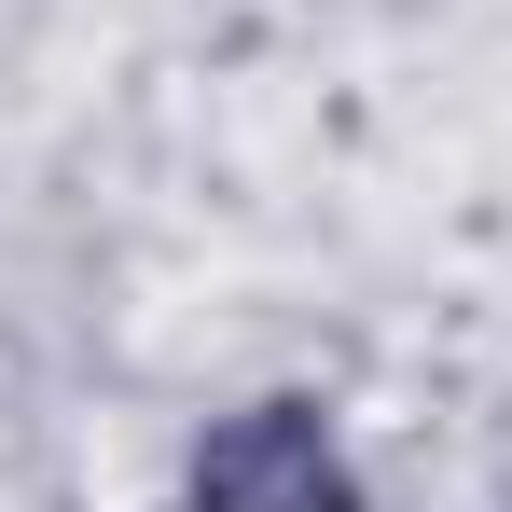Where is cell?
<instances>
[{
    "mask_svg": "<svg viewBox=\"0 0 512 512\" xmlns=\"http://www.w3.org/2000/svg\"><path fill=\"white\" fill-rule=\"evenodd\" d=\"M167 512H360V457H346L333 402L305 388H263L236 416H208V443L180 457Z\"/></svg>",
    "mask_w": 512,
    "mask_h": 512,
    "instance_id": "cell-1",
    "label": "cell"
}]
</instances>
